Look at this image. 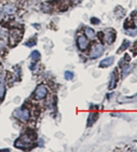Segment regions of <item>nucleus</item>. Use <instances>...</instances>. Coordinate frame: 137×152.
Returning a JSON list of instances; mask_svg holds the SVG:
<instances>
[{
  "instance_id": "nucleus-2",
  "label": "nucleus",
  "mask_w": 137,
  "mask_h": 152,
  "mask_svg": "<svg viewBox=\"0 0 137 152\" xmlns=\"http://www.w3.org/2000/svg\"><path fill=\"white\" fill-rule=\"evenodd\" d=\"M98 36L100 40L102 39L108 44H112L116 40V32L112 29H107L103 32H99Z\"/></svg>"
},
{
  "instance_id": "nucleus-21",
  "label": "nucleus",
  "mask_w": 137,
  "mask_h": 152,
  "mask_svg": "<svg viewBox=\"0 0 137 152\" xmlns=\"http://www.w3.org/2000/svg\"><path fill=\"white\" fill-rule=\"evenodd\" d=\"M134 25H135L136 27H137V15L135 16V18H134Z\"/></svg>"
},
{
  "instance_id": "nucleus-3",
  "label": "nucleus",
  "mask_w": 137,
  "mask_h": 152,
  "mask_svg": "<svg viewBox=\"0 0 137 152\" xmlns=\"http://www.w3.org/2000/svg\"><path fill=\"white\" fill-rule=\"evenodd\" d=\"M22 37H23V31H20L18 29L11 30L8 37V41L11 47L15 46L16 43H18V42L22 40Z\"/></svg>"
},
{
  "instance_id": "nucleus-16",
  "label": "nucleus",
  "mask_w": 137,
  "mask_h": 152,
  "mask_svg": "<svg viewBox=\"0 0 137 152\" xmlns=\"http://www.w3.org/2000/svg\"><path fill=\"white\" fill-rule=\"evenodd\" d=\"M126 34L131 37H134L137 34V29L134 30V28H129V29L126 30Z\"/></svg>"
},
{
  "instance_id": "nucleus-9",
  "label": "nucleus",
  "mask_w": 137,
  "mask_h": 152,
  "mask_svg": "<svg viewBox=\"0 0 137 152\" xmlns=\"http://www.w3.org/2000/svg\"><path fill=\"white\" fill-rule=\"evenodd\" d=\"M115 62V57L114 56H110V57H107L105 59H102L100 62H99V66L100 67H108L110 66L113 64Z\"/></svg>"
},
{
  "instance_id": "nucleus-4",
  "label": "nucleus",
  "mask_w": 137,
  "mask_h": 152,
  "mask_svg": "<svg viewBox=\"0 0 137 152\" xmlns=\"http://www.w3.org/2000/svg\"><path fill=\"white\" fill-rule=\"evenodd\" d=\"M13 114L15 115L16 118H18L22 121H28L31 116L30 110L28 108H18L13 112Z\"/></svg>"
},
{
  "instance_id": "nucleus-13",
  "label": "nucleus",
  "mask_w": 137,
  "mask_h": 152,
  "mask_svg": "<svg viewBox=\"0 0 137 152\" xmlns=\"http://www.w3.org/2000/svg\"><path fill=\"white\" fill-rule=\"evenodd\" d=\"M97 116H98V113H96V112H93V113H90V114H89L88 127H91L92 123H94V121L97 120Z\"/></svg>"
},
{
  "instance_id": "nucleus-10",
  "label": "nucleus",
  "mask_w": 137,
  "mask_h": 152,
  "mask_svg": "<svg viewBox=\"0 0 137 152\" xmlns=\"http://www.w3.org/2000/svg\"><path fill=\"white\" fill-rule=\"evenodd\" d=\"M2 10H3V12L5 13V15H13V13L15 12L16 10V7L15 4H5V5L3 6V8H2Z\"/></svg>"
},
{
  "instance_id": "nucleus-12",
  "label": "nucleus",
  "mask_w": 137,
  "mask_h": 152,
  "mask_svg": "<svg viewBox=\"0 0 137 152\" xmlns=\"http://www.w3.org/2000/svg\"><path fill=\"white\" fill-rule=\"evenodd\" d=\"M85 35H86L89 39H93L94 36H95V32H94V30L91 29V28L86 27L85 28Z\"/></svg>"
},
{
  "instance_id": "nucleus-17",
  "label": "nucleus",
  "mask_w": 137,
  "mask_h": 152,
  "mask_svg": "<svg viewBox=\"0 0 137 152\" xmlns=\"http://www.w3.org/2000/svg\"><path fill=\"white\" fill-rule=\"evenodd\" d=\"M65 79L68 81H71L74 79V72H70V71H67L65 72Z\"/></svg>"
},
{
  "instance_id": "nucleus-1",
  "label": "nucleus",
  "mask_w": 137,
  "mask_h": 152,
  "mask_svg": "<svg viewBox=\"0 0 137 152\" xmlns=\"http://www.w3.org/2000/svg\"><path fill=\"white\" fill-rule=\"evenodd\" d=\"M33 142L32 137H30L28 134L23 135L22 137H20L15 143V147L18 149H29L31 147V144Z\"/></svg>"
},
{
  "instance_id": "nucleus-8",
  "label": "nucleus",
  "mask_w": 137,
  "mask_h": 152,
  "mask_svg": "<svg viewBox=\"0 0 137 152\" xmlns=\"http://www.w3.org/2000/svg\"><path fill=\"white\" fill-rule=\"evenodd\" d=\"M118 81H119V78H118V72L114 71L110 74V83H108V89L110 90H113V89L116 88L118 84Z\"/></svg>"
},
{
  "instance_id": "nucleus-6",
  "label": "nucleus",
  "mask_w": 137,
  "mask_h": 152,
  "mask_svg": "<svg viewBox=\"0 0 137 152\" xmlns=\"http://www.w3.org/2000/svg\"><path fill=\"white\" fill-rule=\"evenodd\" d=\"M47 93H48V91H47L45 86L39 85L38 87L36 88V90H35L34 96H35V98H37V99H43V98L46 97Z\"/></svg>"
},
{
  "instance_id": "nucleus-5",
  "label": "nucleus",
  "mask_w": 137,
  "mask_h": 152,
  "mask_svg": "<svg viewBox=\"0 0 137 152\" xmlns=\"http://www.w3.org/2000/svg\"><path fill=\"white\" fill-rule=\"evenodd\" d=\"M103 51H105V49H103V46L101 45V44H94L93 47L91 49V52H90V57L91 58H98L99 56H101L103 54Z\"/></svg>"
},
{
  "instance_id": "nucleus-19",
  "label": "nucleus",
  "mask_w": 137,
  "mask_h": 152,
  "mask_svg": "<svg viewBox=\"0 0 137 152\" xmlns=\"http://www.w3.org/2000/svg\"><path fill=\"white\" fill-rule=\"evenodd\" d=\"M90 22H91V24H93V25H99V24H100V20H98L97 18H91Z\"/></svg>"
},
{
  "instance_id": "nucleus-15",
  "label": "nucleus",
  "mask_w": 137,
  "mask_h": 152,
  "mask_svg": "<svg viewBox=\"0 0 137 152\" xmlns=\"http://www.w3.org/2000/svg\"><path fill=\"white\" fill-rule=\"evenodd\" d=\"M130 46V41L128 40H124L123 41V44L121 45V47L119 48V50H118V53H121L122 51H124V50H126L127 48H128Z\"/></svg>"
},
{
  "instance_id": "nucleus-18",
  "label": "nucleus",
  "mask_w": 137,
  "mask_h": 152,
  "mask_svg": "<svg viewBox=\"0 0 137 152\" xmlns=\"http://www.w3.org/2000/svg\"><path fill=\"white\" fill-rule=\"evenodd\" d=\"M4 95H5V85L3 83H0V99H2Z\"/></svg>"
},
{
  "instance_id": "nucleus-14",
  "label": "nucleus",
  "mask_w": 137,
  "mask_h": 152,
  "mask_svg": "<svg viewBox=\"0 0 137 152\" xmlns=\"http://www.w3.org/2000/svg\"><path fill=\"white\" fill-rule=\"evenodd\" d=\"M31 58H32L33 61L36 62V61H38V60H40V58H41V54L39 53V51L35 50L31 53Z\"/></svg>"
},
{
  "instance_id": "nucleus-11",
  "label": "nucleus",
  "mask_w": 137,
  "mask_h": 152,
  "mask_svg": "<svg viewBox=\"0 0 137 152\" xmlns=\"http://www.w3.org/2000/svg\"><path fill=\"white\" fill-rule=\"evenodd\" d=\"M132 69H133V65H126V66H124V69H123V71H122L123 78H126L130 72H132Z\"/></svg>"
},
{
  "instance_id": "nucleus-20",
  "label": "nucleus",
  "mask_w": 137,
  "mask_h": 152,
  "mask_svg": "<svg viewBox=\"0 0 137 152\" xmlns=\"http://www.w3.org/2000/svg\"><path fill=\"white\" fill-rule=\"evenodd\" d=\"M35 44H36V39H34V41H33V38H32V39H30V41H28L27 43H26V45L31 47V46L35 45Z\"/></svg>"
},
{
  "instance_id": "nucleus-7",
  "label": "nucleus",
  "mask_w": 137,
  "mask_h": 152,
  "mask_svg": "<svg viewBox=\"0 0 137 152\" xmlns=\"http://www.w3.org/2000/svg\"><path fill=\"white\" fill-rule=\"evenodd\" d=\"M88 40H87L86 36H84V35H80L79 37H78L77 39V45L78 47H79L80 50L84 51L86 50L87 47H88Z\"/></svg>"
}]
</instances>
